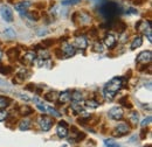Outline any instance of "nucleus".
Here are the masks:
<instances>
[{"mask_svg":"<svg viewBox=\"0 0 152 147\" xmlns=\"http://www.w3.org/2000/svg\"><path fill=\"white\" fill-rule=\"evenodd\" d=\"M143 44V39H142V36H136L134 39H133L132 43H131V49L132 50H134L136 48H138V47H140Z\"/></svg>","mask_w":152,"mask_h":147,"instance_id":"nucleus-19","label":"nucleus"},{"mask_svg":"<svg viewBox=\"0 0 152 147\" xmlns=\"http://www.w3.org/2000/svg\"><path fill=\"white\" fill-rule=\"evenodd\" d=\"M0 15L6 22H12L13 21V11L7 5H4V6L0 7Z\"/></svg>","mask_w":152,"mask_h":147,"instance_id":"nucleus-3","label":"nucleus"},{"mask_svg":"<svg viewBox=\"0 0 152 147\" xmlns=\"http://www.w3.org/2000/svg\"><path fill=\"white\" fill-rule=\"evenodd\" d=\"M4 33H5L6 36H8L10 39H14V37L17 36V34H15V32H14L13 28H6V29L4 31Z\"/></svg>","mask_w":152,"mask_h":147,"instance_id":"nucleus-26","label":"nucleus"},{"mask_svg":"<svg viewBox=\"0 0 152 147\" xmlns=\"http://www.w3.org/2000/svg\"><path fill=\"white\" fill-rule=\"evenodd\" d=\"M1 57H2V52H0V60H1Z\"/></svg>","mask_w":152,"mask_h":147,"instance_id":"nucleus-42","label":"nucleus"},{"mask_svg":"<svg viewBox=\"0 0 152 147\" xmlns=\"http://www.w3.org/2000/svg\"><path fill=\"white\" fill-rule=\"evenodd\" d=\"M11 103V99L7 97H0V110H4L5 108H7Z\"/></svg>","mask_w":152,"mask_h":147,"instance_id":"nucleus-23","label":"nucleus"},{"mask_svg":"<svg viewBox=\"0 0 152 147\" xmlns=\"http://www.w3.org/2000/svg\"><path fill=\"white\" fill-rule=\"evenodd\" d=\"M119 103H121L123 106H125V108H129V109H131V108H132L131 103L128 100V96H124V97H122V98L119 99Z\"/></svg>","mask_w":152,"mask_h":147,"instance_id":"nucleus-25","label":"nucleus"},{"mask_svg":"<svg viewBox=\"0 0 152 147\" xmlns=\"http://www.w3.org/2000/svg\"><path fill=\"white\" fill-rule=\"evenodd\" d=\"M126 37H128V33H124V32H123V33H122V36H121V40H119V41H121L122 43H124V42H126Z\"/></svg>","mask_w":152,"mask_h":147,"instance_id":"nucleus-39","label":"nucleus"},{"mask_svg":"<svg viewBox=\"0 0 152 147\" xmlns=\"http://www.w3.org/2000/svg\"><path fill=\"white\" fill-rule=\"evenodd\" d=\"M57 100L61 103V104H66V103H69L72 100V92L70 91H63L61 93H58V98Z\"/></svg>","mask_w":152,"mask_h":147,"instance_id":"nucleus-12","label":"nucleus"},{"mask_svg":"<svg viewBox=\"0 0 152 147\" xmlns=\"http://www.w3.org/2000/svg\"><path fill=\"white\" fill-rule=\"evenodd\" d=\"M77 15L80 17L81 25H89L91 22V17L87 12H80V13H77Z\"/></svg>","mask_w":152,"mask_h":147,"instance_id":"nucleus-14","label":"nucleus"},{"mask_svg":"<svg viewBox=\"0 0 152 147\" xmlns=\"http://www.w3.org/2000/svg\"><path fill=\"white\" fill-rule=\"evenodd\" d=\"M8 118V112L4 110H0V122H4Z\"/></svg>","mask_w":152,"mask_h":147,"instance_id":"nucleus-35","label":"nucleus"},{"mask_svg":"<svg viewBox=\"0 0 152 147\" xmlns=\"http://www.w3.org/2000/svg\"><path fill=\"white\" fill-rule=\"evenodd\" d=\"M70 108H72V111L75 113H81L83 110V106L78 102H73V104H70Z\"/></svg>","mask_w":152,"mask_h":147,"instance_id":"nucleus-21","label":"nucleus"},{"mask_svg":"<svg viewBox=\"0 0 152 147\" xmlns=\"http://www.w3.org/2000/svg\"><path fill=\"white\" fill-rule=\"evenodd\" d=\"M53 43H54V41H53V40H48V39H46V40H43V41H42V46H43L45 48L50 47Z\"/></svg>","mask_w":152,"mask_h":147,"instance_id":"nucleus-36","label":"nucleus"},{"mask_svg":"<svg viewBox=\"0 0 152 147\" xmlns=\"http://www.w3.org/2000/svg\"><path fill=\"white\" fill-rule=\"evenodd\" d=\"M31 126H32V122L29 119H22L19 123V129L21 131H27L31 129Z\"/></svg>","mask_w":152,"mask_h":147,"instance_id":"nucleus-16","label":"nucleus"},{"mask_svg":"<svg viewBox=\"0 0 152 147\" xmlns=\"http://www.w3.org/2000/svg\"><path fill=\"white\" fill-rule=\"evenodd\" d=\"M116 131L118 133H115V135H118V137H122V135H125L129 131H130V127L126 123H119L116 127Z\"/></svg>","mask_w":152,"mask_h":147,"instance_id":"nucleus-11","label":"nucleus"},{"mask_svg":"<svg viewBox=\"0 0 152 147\" xmlns=\"http://www.w3.org/2000/svg\"><path fill=\"white\" fill-rule=\"evenodd\" d=\"M115 28H116V31H119L121 33H123V32L126 29V25H125L124 22H122V21H118L117 25L115 26Z\"/></svg>","mask_w":152,"mask_h":147,"instance_id":"nucleus-27","label":"nucleus"},{"mask_svg":"<svg viewBox=\"0 0 152 147\" xmlns=\"http://www.w3.org/2000/svg\"><path fill=\"white\" fill-rule=\"evenodd\" d=\"M60 49H61L63 56H66V57H73L76 53V49L74 48V46L68 43V42H63Z\"/></svg>","mask_w":152,"mask_h":147,"instance_id":"nucleus-4","label":"nucleus"},{"mask_svg":"<svg viewBox=\"0 0 152 147\" xmlns=\"http://www.w3.org/2000/svg\"><path fill=\"white\" fill-rule=\"evenodd\" d=\"M145 147H146V146H145ZM148 147H151V146H148Z\"/></svg>","mask_w":152,"mask_h":147,"instance_id":"nucleus-43","label":"nucleus"},{"mask_svg":"<svg viewBox=\"0 0 152 147\" xmlns=\"http://www.w3.org/2000/svg\"><path fill=\"white\" fill-rule=\"evenodd\" d=\"M94 52H96V53H102L103 52V44L102 43H95L94 44Z\"/></svg>","mask_w":152,"mask_h":147,"instance_id":"nucleus-33","label":"nucleus"},{"mask_svg":"<svg viewBox=\"0 0 152 147\" xmlns=\"http://www.w3.org/2000/svg\"><path fill=\"white\" fill-rule=\"evenodd\" d=\"M128 13H131V14H137L138 12H137L136 9H133V8H129V9H128Z\"/></svg>","mask_w":152,"mask_h":147,"instance_id":"nucleus-40","label":"nucleus"},{"mask_svg":"<svg viewBox=\"0 0 152 147\" xmlns=\"http://www.w3.org/2000/svg\"><path fill=\"white\" fill-rule=\"evenodd\" d=\"M83 99V95L80 91H74L72 92V100L73 102H81Z\"/></svg>","mask_w":152,"mask_h":147,"instance_id":"nucleus-24","label":"nucleus"},{"mask_svg":"<svg viewBox=\"0 0 152 147\" xmlns=\"http://www.w3.org/2000/svg\"><path fill=\"white\" fill-rule=\"evenodd\" d=\"M57 98H58V93L56 91H52V92H48L45 95V99L48 100V102H56Z\"/></svg>","mask_w":152,"mask_h":147,"instance_id":"nucleus-18","label":"nucleus"},{"mask_svg":"<svg viewBox=\"0 0 152 147\" xmlns=\"http://www.w3.org/2000/svg\"><path fill=\"white\" fill-rule=\"evenodd\" d=\"M0 73L4 74V75H8V74L12 73V69H11V67H5V65H0Z\"/></svg>","mask_w":152,"mask_h":147,"instance_id":"nucleus-29","label":"nucleus"},{"mask_svg":"<svg viewBox=\"0 0 152 147\" xmlns=\"http://www.w3.org/2000/svg\"><path fill=\"white\" fill-rule=\"evenodd\" d=\"M37 34H38L39 36H42V35H46L47 34V31H45V29H42V28H39L38 32H37Z\"/></svg>","mask_w":152,"mask_h":147,"instance_id":"nucleus-38","label":"nucleus"},{"mask_svg":"<svg viewBox=\"0 0 152 147\" xmlns=\"http://www.w3.org/2000/svg\"><path fill=\"white\" fill-rule=\"evenodd\" d=\"M122 88H123L122 78H121V77H114V78H111V79L105 84L104 90H107V91H109V92H111V93H114V95H116Z\"/></svg>","mask_w":152,"mask_h":147,"instance_id":"nucleus-2","label":"nucleus"},{"mask_svg":"<svg viewBox=\"0 0 152 147\" xmlns=\"http://www.w3.org/2000/svg\"><path fill=\"white\" fill-rule=\"evenodd\" d=\"M108 114H109V117H110L111 119H115V120H121V119L123 118L124 112H123V110H122V108L114 106V108H111V109L109 110Z\"/></svg>","mask_w":152,"mask_h":147,"instance_id":"nucleus-8","label":"nucleus"},{"mask_svg":"<svg viewBox=\"0 0 152 147\" xmlns=\"http://www.w3.org/2000/svg\"><path fill=\"white\" fill-rule=\"evenodd\" d=\"M46 110L48 111L53 117H61V113H60V112H57V111L55 110V109H53V108H47Z\"/></svg>","mask_w":152,"mask_h":147,"instance_id":"nucleus-32","label":"nucleus"},{"mask_svg":"<svg viewBox=\"0 0 152 147\" xmlns=\"http://www.w3.org/2000/svg\"><path fill=\"white\" fill-rule=\"evenodd\" d=\"M75 46L77 48L84 50L87 47H88V41L84 36H77L75 39Z\"/></svg>","mask_w":152,"mask_h":147,"instance_id":"nucleus-13","label":"nucleus"},{"mask_svg":"<svg viewBox=\"0 0 152 147\" xmlns=\"http://www.w3.org/2000/svg\"><path fill=\"white\" fill-rule=\"evenodd\" d=\"M19 113L22 116H29L33 113V109L28 105H21L19 108Z\"/></svg>","mask_w":152,"mask_h":147,"instance_id":"nucleus-17","label":"nucleus"},{"mask_svg":"<svg viewBox=\"0 0 152 147\" xmlns=\"http://www.w3.org/2000/svg\"><path fill=\"white\" fill-rule=\"evenodd\" d=\"M32 5V2L31 1H28V0H25V1H21V2H19V4H17L15 5V11L19 13V14H21V15H23V14H26L27 12V8L29 7Z\"/></svg>","mask_w":152,"mask_h":147,"instance_id":"nucleus-10","label":"nucleus"},{"mask_svg":"<svg viewBox=\"0 0 152 147\" xmlns=\"http://www.w3.org/2000/svg\"><path fill=\"white\" fill-rule=\"evenodd\" d=\"M5 84H6V83H5L2 79H0V85H5ZM6 85H7V84H6Z\"/></svg>","mask_w":152,"mask_h":147,"instance_id":"nucleus-41","label":"nucleus"},{"mask_svg":"<svg viewBox=\"0 0 152 147\" xmlns=\"http://www.w3.org/2000/svg\"><path fill=\"white\" fill-rule=\"evenodd\" d=\"M151 123V116H149L148 118H145L143 122H142V126H146V125H149Z\"/></svg>","mask_w":152,"mask_h":147,"instance_id":"nucleus-37","label":"nucleus"},{"mask_svg":"<svg viewBox=\"0 0 152 147\" xmlns=\"http://www.w3.org/2000/svg\"><path fill=\"white\" fill-rule=\"evenodd\" d=\"M39 55H40L39 57L42 58V60H48V58H49V53H48L47 50H42V49H41V50L39 52Z\"/></svg>","mask_w":152,"mask_h":147,"instance_id":"nucleus-30","label":"nucleus"},{"mask_svg":"<svg viewBox=\"0 0 152 147\" xmlns=\"http://www.w3.org/2000/svg\"><path fill=\"white\" fill-rule=\"evenodd\" d=\"M56 133L57 137L61 138V139H63V138H66L68 135V124L64 120L60 122V124H58V126L56 129Z\"/></svg>","mask_w":152,"mask_h":147,"instance_id":"nucleus-7","label":"nucleus"},{"mask_svg":"<svg viewBox=\"0 0 152 147\" xmlns=\"http://www.w3.org/2000/svg\"><path fill=\"white\" fill-rule=\"evenodd\" d=\"M99 105H101L99 102H97L96 99H88V100H86V106H88V108L97 109Z\"/></svg>","mask_w":152,"mask_h":147,"instance_id":"nucleus-22","label":"nucleus"},{"mask_svg":"<svg viewBox=\"0 0 152 147\" xmlns=\"http://www.w3.org/2000/svg\"><path fill=\"white\" fill-rule=\"evenodd\" d=\"M82 0H63L62 1V5L63 6H73V5H77L80 4Z\"/></svg>","mask_w":152,"mask_h":147,"instance_id":"nucleus-28","label":"nucleus"},{"mask_svg":"<svg viewBox=\"0 0 152 147\" xmlns=\"http://www.w3.org/2000/svg\"><path fill=\"white\" fill-rule=\"evenodd\" d=\"M99 13L107 19V20L113 21V19L116 18L117 14L119 13V6L117 4H115V2L107 1V2H104L99 7Z\"/></svg>","mask_w":152,"mask_h":147,"instance_id":"nucleus-1","label":"nucleus"},{"mask_svg":"<svg viewBox=\"0 0 152 147\" xmlns=\"http://www.w3.org/2000/svg\"><path fill=\"white\" fill-rule=\"evenodd\" d=\"M7 55L11 60H17L19 57V49L18 48H11L8 52H7Z\"/></svg>","mask_w":152,"mask_h":147,"instance_id":"nucleus-20","label":"nucleus"},{"mask_svg":"<svg viewBox=\"0 0 152 147\" xmlns=\"http://www.w3.org/2000/svg\"><path fill=\"white\" fill-rule=\"evenodd\" d=\"M39 122H40V126H41L42 131H49L54 124V119L48 116H42Z\"/></svg>","mask_w":152,"mask_h":147,"instance_id":"nucleus-5","label":"nucleus"},{"mask_svg":"<svg viewBox=\"0 0 152 147\" xmlns=\"http://www.w3.org/2000/svg\"><path fill=\"white\" fill-rule=\"evenodd\" d=\"M37 58H38L37 53L29 50V52H27V53L23 54V56L21 57V61H22L23 64H26V65H31V64H33V63L37 61Z\"/></svg>","mask_w":152,"mask_h":147,"instance_id":"nucleus-6","label":"nucleus"},{"mask_svg":"<svg viewBox=\"0 0 152 147\" xmlns=\"http://www.w3.org/2000/svg\"><path fill=\"white\" fill-rule=\"evenodd\" d=\"M104 44L108 47V48H114L115 44H116V39L113 34H108L104 36V40H103Z\"/></svg>","mask_w":152,"mask_h":147,"instance_id":"nucleus-15","label":"nucleus"},{"mask_svg":"<svg viewBox=\"0 0 152 147\" xmlns=\"http://www.w3.org/2000/svg\"><path fill=\"white\" fill-rule=\"evenodd\" d=\"M151 58H152V54L150 50H146V52H142L140 54H138L137 58H136V62L137 63H149L151 62Z\"/></svg>","mask_w":152,"mask_h":147,"instance_id":"nucleus-9","label":"nucleus"},{"mask_svg":"<svg viewBox=\"0 0 152 147\" xmlns=\"http://www.w3.org/2000/svg\"><path fill=\"white\" fill-rule=\"evenodd\" d=\"M130 122L132 123V124H137L138 123V114H137V112H132L131 114H130Z\"/></svg>","mask_w":152,"mask_h":147,"instance_id":"nucleus-31","label":"nucleus"},{"mask_svg":"<svg viewBox=\"0 0 152 147\" xmlns=\"http://www.w3.org/2000/svg\"><path fill=\"white\" fill-rule=\"evenodd\" d=\"M104 145L105 147H119V145L116 144L113 140H104Z\"/></svg>","mask_w":152,"mask_h":147,"instance_id":"nucleus-34","label":"nucleus"}]
</instances>
